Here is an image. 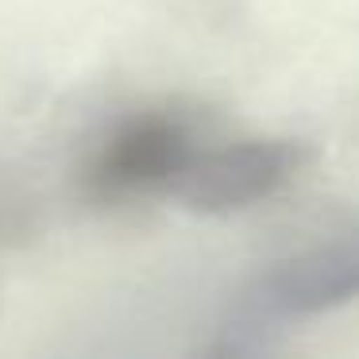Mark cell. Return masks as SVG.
I'll return each mask as SVG.
<instances>
[{
    "label": "cell",
    "mask_w": 359,
    "mask_h": 359,
    "mask_svg": "<svg viewBox=\"0 0 359 359\" xmlns=\"http://www.w3.org/2000/svg\"><path fill=\"white\" fill-rule=\"evenodd\" d=\"M197 143L201 140L186 120L166 116V112H143V116L120 124L101 147L93 174H89L93 194L109 197V201L170 194Z\"/></svg>",
    "instance_id": "obj_1"
},
{
    "label": "cell",
    "mask_w": 359,
    "mask_h": 359,
    "mask_svg": "<svg viewBox=\"0 0 359 359\" xmlns=\"http://www.w3.org/2000/svg\"><path fill=\"white\" fill-rule=\"evenodd\" d=\"M294 170V151L278 140L197 143L170 197L201 212H228L271 197Z\"/></svg>",
    "instance_id": "obj_2"
}]
</instances>
